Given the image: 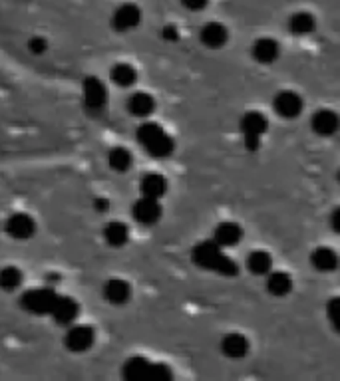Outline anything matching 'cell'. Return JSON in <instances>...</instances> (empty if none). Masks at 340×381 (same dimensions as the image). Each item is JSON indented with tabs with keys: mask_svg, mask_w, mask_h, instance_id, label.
<instances>
[{
	"mask_svg": "<svg viewBox=\"0 0 340 381\" xmlns=\"http://www.w3.org/2000/svg\"><path fill=\"white\" fill-rule=\"evenodd\" d=\"M191 258H193V262L201 266V268L217 272V274H223V276H235L237 270H239L237 265L221 250V246L215 243V241L197 244V246L193 248V253H191Z\"/></svg>",
	"mask_w": 340,
	"mask_h": 381,
	"instance_id": "1",
	"label": "cell"
},
{
	"mask_svg": "<svg viewBox=\"0 0 340 381\" xmlns=\"http://www.w3.org/2000/svg\"><path fill=\"white\" fill-rule=\"evenodd\" d=\"M138 141L143 145V149L157 159L169 157L176 147L174 139L169 138L157 123H141L138 129Z\"/></svg>",
	"mask_w": 340,
	"mask_h": 381,
	"instance_id": "2",
	"label": "cell"
},
{
	"mask_svg": "<svg viewBox=\"0 0 340 381\" xmlns=\"http://www.w3.org/2000/svg\"><path fill=\"white\" fill-rule=\"evenodd\" d=\"M124 377L131 381H140V380H152V381H164L171 377V371L164 363H152L145 358H129L126 363H124Z\"/></svg>",
	"mask_w": 340,
	"mask_h": 381,
	"instance_id": "3",
	"label": "cell"
},
{
	"mask_svg": "<svg viewBox=\"0 0 340 381\" xmlns=\"http://www.w3.org/2000/svg\"><path fill=\"white\" fill-rule=\"evenodd\" d=\"M241 133H243V139H245V145L251 151H255L261 147V138L265 135L267 127H269V121L267 117L259 112H249L245 116L241 117Z\"/></svg>",
	"mask_w": 340,
	"mask_h": 381,
	"instance_id": "4",
	"label": "cell"
},
{
	"mask_svg": "<svg viewBox=\"0 0 340 381\" xmlns=\"http://www.w3.org/2000/svg\"><path fill=\"white\" fill-rule=\"evenodd\" d=\"M56 300H58V294L52 288L44 286V288L28 290L20 298V306L30 314H50Z\"/></svg>",
	"mask_w": 340,
	"mask_h": 381,
	"instance_id": "5",
	"label": "cell"
},
{
	"mask_svg": "<svg viewBox=\"0 0 340 381\" xmlns=\"http://www.w3.org/2000/svg\"><path fill=\"white\" fill-rule=\"evenodd\" d=\"M141 22V11L138 4L133 2H126L119 4L114 14H112V26L117 32H129L133 28H138Z\"/></svg>",
	"mask_w": 340,
	"mask_h": 381,
	"instance_id": "6",
	"label": "cell"
},
{
	"mask_svg": "<svg viewBox=\"0 0 340 381\" xmlns=\"http://www.w3.org/2000/svg\"><path fill=\"white\" fill-rule=\"evenodd\" d=\"M4 231L14 241H28L36 231V222L26 213H14L4 222Z\"/></svg>",
	"mask_w": 340,
	"mask_h": 381,
	"instance_id": "7",
	"label": "cell"
},
{
	"mask_svg": "<svg viewBox=\"0 0 340 381\" xmlns=\"http://www.w3.org/2000/svg\"><path fill=\"white\" fill-rule=\"evenodd\" d=\"M133 219L141 222V225H155L162 219V207H159V199H152V196H141L140 201H136V205L131 208Z\"/></svg>",
	"mask_w": 340,
	"mask_h": 381,
	"instance_id": "8",
	"label": "cell"
},
{
	"mask_svg": "<svg viewBox=\"0 0 340 381\" xmlns=\"http://www.w3.org/2000/svg\"><path fill=\"white\" fill-rule=\"evenodd\" d=\"M273 107H275V112L281 117H285V119H293V117L301 116V112H303V100H301L299 93L281 92L275 95Z\"/></svg>",
	"mask_w": 340,
	"mask_h": 381,
	"instance_id": "9",
	"label": "cell"
},
{
	"mask_svg": "<svg viewBox=\"0 0 340 381\" xmlns=\"http://www.w3.org/2000/svg\"><path fill=\"white\" fill-rule=\"evenodd\" d=\"M84 104L88 109L98 112L106 105V86L98 78H86L82 86Z\"/></svg>",
	"mask_w": 340,
	"mask_h": 381,
	"instance_id": "10",
	"label": "cell"
},
{
	"mask_svg": "<svg viewBox=\"0 0 340 381\" xmlns=\"http://www.w3.org/2000/svg\"><path fill=\"white\" fill-rule=\"evenodd\" d=\"M94 330L90 326H72L66 334V347L70 352H86L94 344Z\"/></svg>",
	"mask_w": 340,
	"mask_h": 381,
	"instance_id": "11",
	"label": "cell"
},
{
	"mask_svg": "<svg viewBox=\"0 0 340 381\" xmlns=\"http://www.w3.org/2000/svg\"><path fill=\"white\" fill-rule=\"evenodd\" d=\"M310 126H313V131L317 135H322V138H330L339 131L340 127V117L332 112V109H318L317 114L310 119Z\"/></svg>",
	"mask_w": 340,
	"mask_h": 381,
	"instance_id": "12",
	"label": "cell"
},
{
	"mask_svg": "<svg viewBox=\"0 0 340 381\" xmlns=\"http://www.w3.org/2000/svg\"><path fill=\"white\" fill-rule=\"evenodd\" d=\"M78 312H80V308H78V304L68 298V296H58V300L54 304V308H52V316H54V320L56 323H62V326H68L72 323L76 318H78Z\"/></svg>",
	"mask_w": 340,
	"mask_h": 381,
	"instance_id": "13",
	"label": "cell"
},
{
	"mask_svg": "<svg viewBox=\"0 0 340 381\" xmlns=\"http://www.w3.org/2000/svg\"><path fill=\"white\" fill-rule=\"evenodd\" d=\"M227 40H229V32H227L223 24L209 22L201 28V42L205 46L221 48L227 44Z\"/></svg>",
	"mask_w": 340,
	"mask_h": 381,
	"instance_id": "14",
	"label": "cell"
},
{
	"mask_svg": "<svg viewBox=\"0 0 340 381\" xmlns=\"http://www.w3.org/2000/svg\"><path fill=\"white\" fill-rule=\"evenodd\" d=\"M131 296L129 284L122 278H112L104 284V298L110 304H126Z\"/></svg>",
	"mask_w": 340,
	"mask_h": 381,
	"instance_id": "15",
	"label": "cell"
},
{
	"mask_svg": "<svg viewBox=\"0 0 340 381\" xmlns=\"http://www.w3.org/2000/svg\"><path fill=\"white\" fill-rule=\"evenodd\" d=\"M221 349L227 358L241 359L249 354V340L241 334H227L221 342Z\"/></svg>",
	"mask_w": 340,
	"mask_h": 381,
	"instance_id": "16",
	"label": "cell"
},
{
	"mask_svg": "<svg viewBox=\"0 0 340 381\" xmlns=\"http://www.w3.org/2000/svg\"><path fill=\"white\" fill-rule=\"evenodd\" d=\"M241 236H243V231H241V227H239L237 222H223V225H219V227L215 229L213 241L223 248V246H235V244H239Z\"/></svg>",
	"mask_w": 340,
	"mask_h": 381,
	"instance_id": "17",
	"label": "cell"
},
{
	"mask_svg": "<svg viewBox=\"0 0 340 381\" xmlns=\"http://www.w3.org/2000/svg\"><path fill=\"white\" fill-rule=\"evenodd\" d=\"M253 58L259 64H273L279 58V44L273 38H261L253 44Z\"/></svg>",
	"mask_w": 340,
	"mask_h": 381,
	"instance_id": "18",
	"label": "cell"
},
{
	"mask_svg": "<svg viewBox=\"0 0 340 381\" xmlns=\"http://www.w3.org/2000/svg\"><path fill=\"white\" fill-rule=\"evenodd\" d=\"M310 262L317 268L318 272H332L339 266V256L329 246H320L315 253L310 254Z\"/></svg>",
	"mask_w": 340,
	"mask_h": 381,
	"instance_id": "19",
	"label": "cell"
},
{
	"mask_svg": "<svg viewBox=\"0 0 340 381\" xmlns=\"http://www.w3.org/2000/svg\"><path fill=\"white\" fill-rule=\"evenodd\" d=\"M140 191L143 196L162 199L167 193V181L159 173H148L141 179Z\"/></svg>",
	"mask_w": 340,
	"mask_h": 381,
	"instance_id": "20",
	"label": "cell"
},
{
	"mask_svg": "<svg viewBox=\"0 0 340 381\" xmlns=\"http://www.w3.org/2000/svg\"><path fill=\"white\" fill-rule=\"evenodd\" d=\"M128 109L131 116L148 117L150 114H152L153 109H155V102H153V98L150 95V93L138 92V93H133V95H129Z\"/></svg>",
	"mask_w": 340,
	"mask_h": 381,
	"instance_id": "21",
	"label": "cell"
},
{
	"mask_svg": "<svg viewBox=\"0 0 340 381\" xmlns=\"http://www.w3.org/2000/svg\"><path fill=\"white\" fill-rule=\"evenodd\" d=\"M267 276H269L267 278V290L273 296L282 298L293 290V278L289 276L287 272H269Z\"/></svg>",
	"mask_w": 340,
	"mask_h": 381,
	"instance_id": "22",
	"label": "cell"
},
{
	"mask_svg": "<svg viewBox=\"0 0 340 381\" xmlns=\"http://www.w3.org/2000/svg\"><path fill=\"white\" fill-rule=\"evenodd\" d=\"M317 26V20L310 12H296L289 18V30L296 36L310 34Z\"/></svg>",
	"mask_w": 340,
	"mask_h": 381,
	"instance_id": "23",
	"label": "cell"
},
{
	"mask_svg": "<svg viewBox=\"0 0 340 381\" xmlns=\"http://www.w3.org/2000/svg\"><path fill=\"white\" fill-rule=\"evenodd\" d=\"M247 266H249V270H251L255 276H265V274H269L270 268H273V258H270V254L265 253V250H255V253H251V256H249Z\"/></svg>",
	"mask_w": 340,
	"mask_h": 381,
	"instance_id": "24",
	"label": "cell"
},
{
	"mask_svg": "<svg viewBox=\"0 0 340 381\" xmlns=\"http://www.w3.org/2000/svg\"><path fill=\"white\" fill-rule=\"evenodd\" d=\"M104 239H106V243L110 244V246L119 248V246H124V244L128 243L129 239L128 227H126L124 222L114 220V222H110L106 229H104Z\"/></svg>",
	"mask_w": 340,
	"mask_h": 381,
	"instance_id": "25",
	"label": "cell"
},
{
	"mask_svg": "<svg viewBox=\"0 0 340 381\" xmlns=\"http://www.w3.org/2000/svg\"><path fill=\"white\" fill-rule=\"evenodd\" d=\"M138 80V72L131 68L129 64H117L112 69V81L119 88H129Z\"/></svg>",
	"mask_w": 340,
	"mask_h": 381,
	"instance_id": "26",
	"label": "cell"
},
{
	"mask_svg": "<svg viewBox=\"0 0 340 381\" xmlns=\"http://www.w3.org/2000/svg\"><path fill=\"white\" fill-rule=\"evenodd\" d=\"M107 163L117 173L128 171L129 167H131V153L126 147H114L107 153Z\"/></svg>",
	"mask_w": 340,
	"mask_h": 381,
	"instance_id": "27",
	"label": "cell"
},
{
	"mask_svg": "<svg viewBox=\"0 0 340 381\" xmlns=\"http://www.w3.org/2000/svg\"><path fill=\"white\" fill-rule=\"evenodd\" d=\"M22 284V272L16 266H6L0 270V288L4 292H12Z\"/></svg>",
	"mask_w": 340,
	"mask_h": 381,
	"instance_id": "28",
	"label": "cell"
},
{
	"mask_svg": "<svg viewBox=\"0 0 340 381\" xmlns=\"http://www.w3.org/2000/svg\"><path fill=\"white\" fill-rule=\"evenodd\" d=\"M327 314H329V320L332 323V328L340 334V298H332L327 306Z\"/></svg>",
	"mask_w": 340,
	"mask_h": 381,
	"instance_id": "29",
	"label": "cell"
},
{
	"mask_svg": "<svg viewBox=\"0 0 340 381\" xmlns=\"http://www.w3.org/2000/svg\"><path fill=\"white\" fill-rule=\"evenodd\" d=\"M28 50H30L32 54H36V56H40V54H44L48 50V40L42 38V36L30 38V40H28Z\"/></svg>",
	"mask_w": 340,
	"mask_h": 381,
	"instance_id": "30",
	"label": "cell"
},
{
	"mask_svg": "<svg viewBox=\"0 0 340 381\" xmlns=\"http://www.w3.org/2000/svg\"><path fill=\"white\" fill-rule=\"evenodd\" d=\"M207 2H209V0H181V4H183V6H185V8L191 12L203 11V8L207 6Z\"/></svg>",
	"mask_w": 340,
	"mask_h": 381,
	"instance_id": "31",
	"label": "cell"
},
{
	"mask_svg": "<svg viewBox=\"0 0 340 381\" xmlns=\"http://www.w3.org/2000/svg\"><path fill=\"white\" fill-rule=\"evenodd\" d=\"M162 36L167 42H176L177 38H179V32H177V28L174 24H169V26H165L164 30H162Z\"/></svg>",
	"mask_w": 340,
	"mask_h": 381,
	"instance_id": "32",
	"label": "cell"
},
{
	"mask_svg": "<svg viewBox=\"0 0 340 381\" xmlns=\"http://www.w3.org/2000/svg\"><path fill=\"white\" fill-rule=\"evenodd\" d=\"M330 225H332L334 232H339L340 234V207L334 208V213L330 215Z\"/></svg>",
	"mask_w": 340,
	"mask_h": 381,
	"instance_id": "33",
	"label": "cell"
},
{
	"mask_svg": "<svg viewBox=\"0 0 340 381\" xmlns=\"http://www.w3.org/2000/svg\"><path fill=\"white\" fill-rule=\"evenodd\" d=\"M339 181H340V171H339Z\"/></svg>",
	"mask_w": 340,
	"mask_h": 381,
	"instance_id": "34",
	"label": "cell"
}]
</instances>
